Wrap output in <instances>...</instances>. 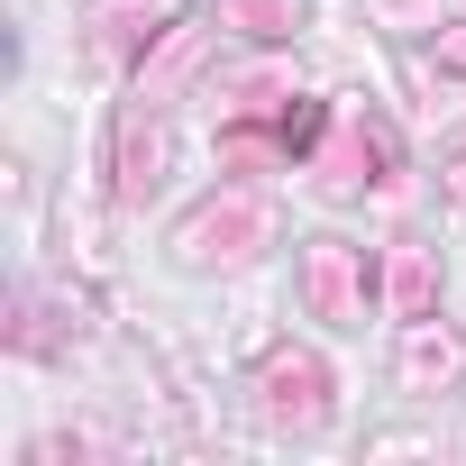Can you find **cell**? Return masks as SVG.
Wrapping results in <instances>:
<instances>
[{"label":"cell","instance_id":"8992f818","mask_svg":"<svg viewBox=\"0 0 466 466\" xmlns=\"http://www.w3.org/2000/svg\"><path fill=\"white\" fill-rule=\"evenodd\" d=\"M219 19H238L248 37H284L293 28V0H219Z\"/></svg>","mask_w":466,"mask_h":466},{"label":"cell","instance_id":"7a4b0ae2","mask_svg":"<svg viewBox=\"0 0 466 466\" xmlns=\"http://www.w3.org/2000/svg\"><path fill=\"white\" fill-rule=\"evenodd\" d=\"M302 302L329 329H366V248L348 238H302Z\"/></svg>","mask_w":466,"mask_h":466},{"label":"cell","instance_id":"6da1fadb","mask_svg":"<svg viewBox=\"0 0 466 466\" xmlns=\"http://www.w3.org/2000/svg\"><path fill=\"white\" fill-rule=\"evenodd\" d=\"M266 201L257 192H228V201H210V210H192L183 228H174V257L183 266H238V257H257L266 248Z\"/></svg>","mask_w":466,"mask_h":466},{"label":"cell","instance_id":"3957f363","mask_svg":"<svg viewBox=\"0 0 466 466\" xmlns=\"http://www.w3.org/2000/svg\"><path fill=\"white\" fill-rule=\"evenodd\" d=\"M257 384H266V411H275V420H293V430H320V420H329V366H320V357L275 348V357L257 366Z\"/></svg>","mask_w":466,"mask_h":466},{"label":"cell","instance_id":"ba28073f","mask_svg":"<svg viewBox=\"0 0 466 466\" xmlns=\"http://www.w3.org/2000/svg\"><path fill=\"white\" fill-rule=\"evenodd\" d=\"M457 192H466V165H457Z\"/></svg>","mask_w":466,"mask_h":466},{"label":"cell","instance_id":"52a82bcc","mask_svg":"<svg viewBox=\"0 0 466 466\" xmlns=\"http://www.w3.org/2000/svg\"><path fill=\"white\" fill-rule=\"evenodd\" d=\"M439 65H457V74H466V28H448V37H439Z\"/></svg>","mask_w":466,"mask_h":466},{"label":"cell","instance_id":"5b68a950","mask_svg":"<svg viewBox=\"0 0 466 466\" xmlns=\"http://www.w3.org/2000/svg\"><path fill=\"white\" fill-rule=\"evenodd\" d=\"M393 302H402V320H439V275L420 248H393Z\"/></svg>","mask_w":466,"mask_h":466},{"label":"cell","instance_id":"277c9868","mask_svg":"<svg viewBox=\"0 0 466 466\" xmlns=\"http://www.w3.org/2000/svg\"><path fill=\"white\" fill-rule=\"evenodd\" d=\"M393 375H402V393H439V384L466 375V348H457L439 320H402V357H393Z\"/></svg>","mask_w":466,"mask_h":466}]
</instances>
